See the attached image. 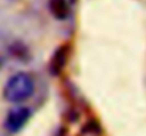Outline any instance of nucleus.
Wrapping results in <instances>:
<instances>
[{
	"label": "nucleus",
	"mask_w": 146,
	"mask_h": 136,
	"mask_svg": "<svg viewBox=\"0 0 146 136\" xmlns=\"http://www.w3.org/2000/svg\"><path fill=\"white\" fill-rule=\"evenodd\" d=\"M3 65H4V57L0 54V70L3 68Z\"/></svg>",
	"instance_id": "6"
},
{
	"label": "nucleus",
	"mask_w": 146,
	"mask_h": 136,
	"mask_svg": "<svg viewBox=\"0 0 146 136\" xmlns=\"http://www.w3.org/2000/svg\"><path fill=\"white\" fill-rule=\"evenodd\" d=\"M48 10L57 20H65L70 16V3L68 0H48Z\"/></svg>",
	"instance_id": "4"
},
{
	"label": "nucleus",
	"mask_w": 146,
	"mask_h": 136,
	"mask_svg": "<svg viewBox=\"0 0 146 136\" xmlns=\"http://www.w3.org/2000/svg\"><path fill=\"white\" fill-rule=\"evenodd\" d=\"M30 118H31V109L30 108L21 106V105L14 106L7 112V115L4 118V123H3L4 129L9 133H17L27 125Z\"/></svg>",
	"instance_id": "2"
},
{
	"label": "nucleus",
	"mask_w": 146,
	"mask_h": 136,
	"mask_svg": "<svg viewBox=\"0 0 146 136\" xmlns=\"http://www.w3.org/2000/svg\"><path fill=\"white\" fill-rule=\"evenodd\" d=\"M67 60H68V47L67 45H61L52 54V58H51V62H50V71H51V74L58 75L64 70V67L67 64Z\"/></svg>",
	"instance_id": "3"
},
{
	"label": "nucleus",
	"mask_w": 146,
	"mask_h": 136,
	"mask_svg": "<svg viewBox=\"0 0 146 136\" xmlns=\"http://www.w3.org/2000/svg\"><path fill=\"white\" fill-rule=\"evenodd\" d=\"M10 52H11V55H13L14 58H17V60H26V58L29 57V50H27V47L24 44H21V43H14V44H11Z\"/></svg>",
	"instance_id": "5"
},
{
	"label": "nucleus",
	"mask_w": 146,
	"mask_h": 136,
	"mask_svg": "<svg viewBox=\"0 0 146 136\" xmlns=\"http://www.w3.org/2000/svg\"><path fill=\"white\" fill-rule=\"evenodd\" d=\"M34 91H36L34 78L26 71H19L13 74L4 84L3 98L10 103H21L30 99Z\"/></svg>",
	"instance_id": "1"
}]
</instances>
